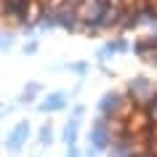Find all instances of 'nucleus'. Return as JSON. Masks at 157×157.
Returning <instances> with one entry per match:
<instances>
[{"mask_svg": "<svg viewBox=\"0 0 157 157\" xmlns=\"http://www.w3.org/2000/svg\"><path fill=\"white\" fill-rule=\"evenodd\" d=\"M67 107V93L64 91H53L40 101V112H56V109Z\"/></svg>", "mask_w": 157, "mask_h": 157, "instance_id": "9", "label": "nucleus"}, {"mask_svg": "<svg viewBox=\"0 0 157 157\" xmlns=\"http://www.w3.org/2000/svg\"><path fill=\"white\" fill-rule=\"evenodd\" d=\"M51 141H53V128H51V123H45L40 128V144H43V147H48Z\"/></svg>", "mask_w": 157, "mask_h": 157, "instance_id": "11", "label": "nucleus"}, {"mask_svg": "<svg viewBox=\"0 0 157 157\" xmlns=\"http://www.w3.org/2000/svg\"><path fill=\"white\" fill-rule=\"evenodd\" d=\"M125 96H128L136 107H149V104L157 99V83H152L149 77H133L131 83H128Z\"/></svg>", "mask_w": 157, "mask_h": 157, "instance_id": "1", "label": "nucleus"}, {"mask_svg": "<svg viewBox=\"0 0 157 157\" xmlns=\"http://www.w3.org/2000/svg\"><path fill=\"white\" fill-rule=\"evenodd\" d=\"M32 6H35V0H0V13L6 19H13L19 24H24L32 16Z\"/></svg>", "mask_w": 157, "mask_h": 157, "instance_id": "3", "label": "nucleus"}, {"mask_svg": "<svg viewBox=\"0 0 157 157\" xmlns=\"http://www.w3.org/2000/svg\"><path fill=\"white\" fill-rule=\"evenodd\" d=\"M72 72H75V75H80V77H83V75L88 72V64H85V61H77V64H72Z\"/></svg>", "mask_w": 157, "mask_h": 157, "instance_id": "12", "label": "nucleus"}, {"mask_svg": "<svg viewBox=\"0 0 157 157\" xmlns=\"http://www.w3.org/2000/svg\"><path fill=\"white\" fill-rule=\"evenodd\" d=\"M35 51H37V43H35V40H29V43L24 45V53H27V56H32Z\"/></svg>", "mask_w": 157, "mask_h": 157, "instance_id": "16", "label": "nucleus"}, {"mask_svg": "<svg viewBox=\"0 0 157 157\" xmlns=\"http://www.w3.org/2000/svg\"><path fill=\"white\" fill-rule=\"evenodd\" d=\"M11 43H13V37H11V35H0V51H8Z\"/></svg>", "mask_w": 157, "mask_h": 157, "instance_id": "15", "label": "nucleus"}, {"mask_svg": "<svg viewBox=\"0 0 157 157\" xmlns=\"http://www.w3.org/2000/svg\"><path fill=\"white\" fill-rule=\"evenodd\" d=\"M125 93H117V91H109L104 93L99 99V115L104 117V120H115V117H120V112H123L125 107Z\"/></svg>", "mask_w": 157, "mask_h": 157, "instance_id": "5", "label": "nucleus"}, {"mask_svg": "<svg viewBox=\"0 0 157 157\" xmlns=\"http://www.w3.org/2000/svg\"><path fill=\"white\" fill-rule=\"evenodd\" d=\"M37 93H40V83H27L24 85V93H21V101L27 104V101H32Z\"/></svg>", "mask_w": 157, "mask_h": 157, "instance_id": "10", "label": "nucleus"}, {"mask_svg": "<svg viewBox=\"0 0 157 157\" xmlns=\"http://www.w3.org/2000/svg\"><path fill=\"white\" fill-rule=\"evenodd\" d=\"M144 61H147V64H152V67L157 69V48H152V51H149L147 56H144Z\"/></svg>", "mask_w": 157, "mask_h": 157, "instance_id": "14", "label": "nucleus"}, {"mask_svg": "<svg viewBox=\"0 0 157 157\" xmlns=\"http://www.w3.org/2000/svg\"><path fill=\"white\" fill-rule=\"evenodd\" d=\"M147 115H149V120H152V123H157V99L147 107Z\"/></svg>", "mask_w": 157, "mask_h": 157, "instance_id": "13", "label": "nucleus"}, {"mask_svg": "<svg viewBox=\"0 0 157 157\" xmlns=\"http://www.w3.org/2000/svg\"><path fill=\"white\" fill-rule=\"evenodd\" d=\"M107 8H109V0H85L80 6V24L85 27V32H99Z\"/></svg>", "mask_w": 157, "mask_h": 157, "instance_id": "2", "label": "nucleus"}, {"mask_svg": "<svg viewBox=\"0 0 157 157\" xmlns=\"http://www.w3.org/2000/svg\"><path fill=\"white\" fill-rule=\"evenodd\" d=\"M67 157H83V152H80L77 147H69L67 149Z\"/></svg>", "mask_w": 157, "mask_h": 157, "instance_id": "17", "label": "nucleus"}, {"mask_svg": "<svg viewBox=\"0 0 157 157\" xmlns=\"http://www.w3.org/2000/svg\"><path fill=\"white\" fill-rule=\"evenodd\" d=\"M112 147V120H104L99 117L91 128V149L96 152H107Z\"/></svg>", "mask_w": 157, "mask_h": 157, "instance_id": "4", "label": "nucleus"}, {"mask_svg": "<svg viewBox=\"0 0 157 157\" xmlns=\"http://www.w3.org/2000/svg\"><path fill=\"white\" fill-rule=\"evenodd\" d=\"M120 51H128V40H125V37H115V40H109L107 45H101V48L96 51V56H99V61H109V59L117 56Z\"/></svg>", "mask_w": 157, "mask_h": 157, "instance_id": "8", "label": "nucleus"}, {"mask_svg": "<svg viewBox=\"0 0 157 157\" xmlns=\"http://www.w3.org/2000/svg\"><path fill=\"white\" fill-rule=\"evenodd\" d=\"M27 136H29V125H27V123H16L13 128H11V133H8L6 147H8L11 152H19V149L27 144Z\"/></svg>", "mask_w": 157, "mask_h": 157, "instance_id": "7", "label": "nucleus"}, {"mask_svg": "<svg viewBox=\"0 0 157 157\" xmlns=\"http://www.w3.org/2000/svg\"><path fill=\"white\" fill-rule=\"evenodd\" d=\"M136 157H155V155H152V152H147V155H144V152H141V155H136Z\"/></svg>", "mask_w": 157, "mask_h": 157, "instance_id": "18", "label": "nucleus"}, {"mask_svg": "<svg viewBox=\"0 0 157 157\" xmlns=\"http://www.w3.org/2000/svg\"><path fill=\"white\" fill-rule=\"evenodd\" d=\"M85 115V107L80 104V107L72 109V115H69V120H67L64 131H61V141H64L67 147H77V136H80V120H83Z\"/></svg>", "mask_w": 157, "mask_h": 157, "instance_id": "6", "label": "nucleus"}]
</instances>
